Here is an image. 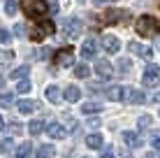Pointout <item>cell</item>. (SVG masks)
<instances>
[{
    "label": "cell",
    "mask_w": 160,
    "mask_h": 158,
    "mask_svg": "<svg viewBox=\"0 0 160 158\" xmlns=\"http://www.w3.org/2000/svg\"><path fill=\"white\" fill-rule=\"evenodd\" d=\"M21 9H23L26 16H30V19H42L47 12H51L47 0H23V3H21Z\"/></svg>",
    "instance_id": "obj_1"
},
{
    "label": "cell",
    "mask_w": 160,
    "mask_h": 158,
    "mask_svg": "<svg viewBox=\"0 0 160 158\" xmlns=\"http://www.w3.org/2000/svg\"><path fill=\"white\" fill-rule=\"evenodd\" d=\"M135 30L139 33L142 37H153V35H158V33H160V23H158V19L144 14V16H139V19H137Z\"/></svg>",
    "instance_id": "obj_2"
},
{
    "label": "cell",
    "mask_w": 160,
    "mask_h": 158,
    "mask_svg": "<svg viewBox=\"0 0 160 158\" xmlns=\"http://www.w3.org/2000/svg\"><path fill=\"white\" fill-rule=\"evenodd\" d=\"M102 21L109 26H116V23H128L130 21V12L128 9H107L102 14Z\"/></svg>",
    "instance_id": "obj_3"
},
{
    "label": "cell",
    "mask_w": 160,
    "mask_h": 158,
    "mask_svg": "<svg viewBox=\"0 0 160 158\" xmlns=\"http://www.w3.org/2000/svg\"><path fill=\"white\" fill-rule=\"evenodd\" d=\"M56 30V26H53V21H40V23L32 28L30 33V37H32V42H42L47 35H51V33Z\"/></svg>",
    "instance_id": "obj_4"
},
{
    "label": "cell",
    "mask_w": 160,
    "mask_h": 158,
    "mask_svg": "<svg viewBox=\"0 0 160 158\" xmlns=\"http://www.w3.org/2000/svg\"><path fill=\"white\" fill-rule=\"evenodd\" d=\"M72 61H74L72 47H63L53 54V65H72Z\"/></svg>",
    "instance_id": "obj_5"
},
{
    "label": "cell",
    "mask_w": 160,
    "mask_h": 158,
    "mask_svg": "<svg viewBox=\"0 0 160 158\" xmlns=\"http://www.w3.org/2000/svg\"><path fill=\"white\" fill-rule=\"evenodd\" d=\"M158 79H160V70L156 65H146L144 70V84L151 89V86H158Z\"/></svg>",
    "instance_id": "obj_6"
},
{
    "label": "cell",
    "mask_w": 160,
    "mask_h": 158,
    "mask_svg": "<svg viewBox=\"0 0 160 158\" xmlns=\"http://www.w3.org/2000/svg\"><path fill=\"white\" fill-rule=\"evenodd\" d=\"M102 49L107 54H116L118 49H121V40H118L116 35H104L102 37Z\"/></svg>",
    "instance_id": "obj_7"
},
{
    "label": "cell",
    "mask_w": 160,
    "mask_h": 158,
    "mask_svg": "<svg viewBox=\"0 0 160 158\" xmlns=\"http://www.w3.org/2000/svg\"><path fill=\"white\" fill-rule=\"evenodd\" d=\"M63 28H65V37H72V40H74V37L81 33V21L79 19H68Z\"/></svg>",
    "instance_id": "obj_8"
},
{
    "label": "cell",
    "mask_w": 160,
    "mask_h": 158,
    "mask_svg": "<svg viewBox=\"0 0 160 158\" xmlns=\"http://www.w3.org/2000/svg\"><path fill=\"white\" fill-rule=\"evenodd\" d=\"M47 135H49L51 140H63L65 135H68V130H65L63 126H60L58 121H51V123L47 126Z\"/></svg>",
    "instance_id": "obj_9"
},
{
    "label": "cell",
    "mask_w": 160,
    "mask_h": 158,
    "mask_svg": "<svg viewBox=\"0 0 160 158\" xmlns=\"http://www.w3.org/2000/svg\"><path fill=\"white\" fill-rule=\"evenodd\" d=\"M128 49H130L132 54H137V56H142V58H151L153 56L151 47H144V44H139V42H130Z\"/></svg>",
    "instance_id": "obj_10"
},
{
    "label": "cell",
    "mask_w": 160,
    "mask_h": 158,
    "mask_svg": "<svg viewBox=\"0 0 160 158\" xmlns=\"http://www.w3.org/2000/svg\"><path fill=\"white\" fill-rule=\"evenodd\" d=\"M95 72L100 74L102 79H109L114 74V68H112V63H109V61H98L95 63Z\"/></svg>",
    "instance_id": "obj_11"
},
{
    "label": "cell",
    "mask_w": 160,
    "mask_h": 158,
    "mask_svg": "<svg viewBox=\"0 0 160 158\" xmlns=\"http://www.w3.org/2000/svg\"><path fill=\"white\" fill-rule=\"evenodd\" d=\"M98 54V42L93 40V37H88V40L84 42V47H81V56L84 58H93Z\"/></svg>",
    "instance_id": "obj_12"
},
{
    "label": "cell",
    "mask_w": 160,
    "mask_h": 158,
    "mask_svg": "<svg viewBox=\"0 0 160 158\" xmlns=\"http://www.w3.org/2000/svg\"><path fill=\"white\" fill-rule=\"evenodd\" d=\"M86 144H88V149H104V137L100 133H91L86 137Z\"/></svg>",
    "instance_id": "obj_13"
},
{
    "label": "cell",
    "mask_w": 160,
    "mask_h": 158,
    "mask_svg": "<svg viewBox=\"0 0 160 158\" xmlns=\"http://www.w3.org/2000/svg\"><path fill=\"white\" fill-rule=\"evenodd\" d=\"M128 102H132V105H144V102H146L144 91H139V89H128Z\"/></svg>",
    "instance_id": "obj_14"
},
{
    "label": "cell",
    "mask_w": 160,
    "mask_h": 158,
    "mask_svg": "<svg viewBox=\"0 0 160 158\" xmlns=\"http://www.w3.org/2000/svg\"><path fill=\"white\" fill-rule=\"evenodd\" d=\"M123 140H125V144H128V146H132V149H137V146H142V144H144V140H142L137 133H132V130L123 133Z\"/></svg>",
    "instance_id": "obj_15"
},
{
    "label": "cell",
    "mask_w": 160,
    "mask_h": 158,
    "mask_svg": "<svg viewBox=\"0 0 160 158\" xmlns=\"http://www.w3.org/2000/svg\"><path fill=\"white\" fill-rule=\"evenodd\" d=\"M107 95H109V100L118 102V100H123V98H128V89H123V86H114V89L107 91Z\"/></svg>",
    "instance_id": "obj_16"
},
{
    "label": "cell",
    "mask_w": 160,
    "mask_h": 158,
    "mask_svg": "<svg viewBox=\"0 0 160 158\" xmlns=\"http://www.w3.org/2000/svg\"><path fill=\"white\" fill-rule=\"evenodd\" d=\"M63 98H65V100H68V102H77V100H79V98H81V91L77 89L74 84H70L68 89L63 91Z\"/></svg>",
    "instance_id": "obj_17"
},
{
    "label": "cell",
    "mask_w": 160,
    "mask_h": 158,
    "mask_svg": "<svg viewBox=\"0 0 160 158\" xmlns=\"http://www.w3.org/2000/svg\"><path fill=\"white\" fill-rule=\"evenodd\" d=\"M28 74H30V65H19L16 70H12V79H19V81L26 79Z\"/></svg>",
    "instance_id": "obj_18"
},
{
    "label": "cell",
    "mask_w": 160,
    "mask_h": 158,
    "mask_svg": "<svg viewBox=\"0 0 160 158\" xmlns=\"http://www.w3.org/2000/svg\"><path fill=\"white\" fill-rule=\"evenodd\" d=\"M14 63V54L12 51H0V68H9Z\"/></svg>",
    "instance_id": "obj_19"
},
{
    "label": "cell",
    "mask_w": 160,
    "mask_h": 158,
    "mask_svg": "<svg viewBox=\"0 0 160 158\" xmlns=\"http://www.w3.org/2000/svg\"><path fill=\"white\" fill-rule=\"evenodd\" d=\"M88 74H91V65H84V63H79L74 68V77H79V79H86Z\"/></svg>",
    "instance_id": "obj_20"
},
{
    "label": "cell",
    "mask_w": 160,
    "mask_h": 158,
    "mask_svg": "<svg viewBox=\"0 0 160 158\" xmlns=\"http://www.w3.org/2000/svg\"><path fill=\"white\" fill-rule=\"evenodd\" d=\"M102 110V102H84L81 105V112L84 114H93V112H100Z\"/></svg>",
    "instance_id": "obj_21"
},
{
    "label": "cell",
    "mask_w": 160,
    "mask_h": 158,
    "mask_svg": "<svg viewBox=\"0 0 160 158\" xmlns=\"http://www.w3.org/2000/svg\"><path fill=\"white\" fill-rule=\"evenodd\" d=\"M47 100H51V102H58L60 100V89H58L56 84L47 89Z\"/></svg>",
    "instance_id": "obj_22"
},
{
    "label": "cell",
    "mask_w": 160,
    "mask_h": 158,
    "mask_svg": "<svg viewBox=\"0 0 160 158\" xmlns=\"http://www.w3.org/2000/svg\"><path fill=\"white\" fill-rule=\"evenodd\" d=\"M32 110H35V102L32 100H19V112L21 114H30Z\"/></svg>",
    "instance_id": "obj_23"
},
{
    "label": "cell",
    "mask_w": 160,
    "mask_h": 158,
    "mask_svg": "<svg viewBox=\"0 0 160 158\" xmlns=\"http://www.w3.org/2000/svg\"><path fill=\"white\" fill-rule=\"evenodd\" d=\"M37 158H53V146L51 144H44L37 149Z\"/></svg>",
    "instance_id": "obj_24"
},
{
    "label": "cell",
    "mask_w": 160,
    "mask_h": 158,
    "mask_svg": "<svg viewBox=\"0 0 160 158\" xmlns=\"http://www.w3.org/2000/svg\"><path fill=\"white\" fill-rule=\"evenodd\" d=\"M28 130L32 135H40L42 130H47V126H44V121H30V126H28Z\"/></svg>",
    "instance_id": "obj_25"
},
{
    "label": "cell",
    "mask_w": 160,
    "mask_h": 158,
    "mask_svg": "<svg viewBox=\"0 0 160 158\" xmlns=\"http://www.w3.org/2000/svg\"><path fill=\"white\" fill-rule=\"evenodd\" d=\"M12 105H14V95L12 93H2V95H0V107L7 110V107H12Z\"/></svg>",
    "instance_id": "obj_26"
},
{
    "label": "cell",
    "mask_w": 160,
    "mask_h": 158,
    "mask_svg": "<svg viewBox=\"0 0 160 158\" xmlns=\"http://www.w3.org/2000/svg\"><path fill=\"white\" fill-rule=\"evenodd\" d=\"M16 9H19V5H16V0H7L5 3V12H7V16H14Z\"/></svg>",
    "instance_id": "obj_27"
},
{
    "label": "cell",
    "mask_w": 160,
    "mask_h": 158,
    "mask_svg": "<svg viewBox=\"0 0 160 158\" xmlns=\"http://www.w3.org/2000/svg\"><path fill=\"white\" fill-rule=\"evenodd\" d=\"M12 149H14L12 140H2V142H0V154H12Z\"/></svg>",
    "instance_id": "obj_28"
},
{
    "label": "cell",
    "mask_w": 160,
    "mask_h": 158,
    "mask_svg": "<svg viewBox=\"0 0 160 158\" xmlns=\"http://www.w3.org/2000/svg\"><path fill=\"white\" fill-rule=\"evenodd\" d=\"M130 65H132V63L128 61V58H121V61H118V72H121V74H128V72H130Z\"/></svg>",
    "instance_id": "obj_29"
},
{
    "label": "cell",
    "mask_w": 160,
    "mask_h": 158,
    "mask_svg": "<svg viewBox=\"0 0 160 158\" xmlns=\"http://www.w3.org/2000/svg\"><path fill=\"white\" fill-rule=\"evenodd\" d=\"M16 91H19V93H28V91H30V81L28 79L16 81Z\"/></svg>",
    "instance_id": "obj_30"
},
{
    "label": "cell",
    "mask_w": 160,
    "mask_h": 158,
    "mask_svg": "<svg viewBox=\"0 0 160 158\" xmlns=\"http://www.w3.org/2000/svg\"><path fill=\"white\" fill-rule=\"evenodd\" d=\"M30 151H32V144H30V142H23V144L19 146V158H26Z\"/></svg>",
    "instance_id": "obj_31"
},
{
    "label": "cell",
    "mask_w": 160,
    "mask_h": 158,
    "mask_svg": "<svg viewBox=\"0 0 160 158\" xmlns=\"http://www.w3.org/2000/svg\"><path fill=\"white\" fill-rule=\"evenodd\" d=\"M151 144H153V149L160 151V130H153L151 133Z\"/></svg>",
    "instance_id": "obj_32"
},
{
    "label": "cell",
    "mask_w": 160,
    "mask_h": 158,
    "mask_svg": "<svg viewBox=\"0 0 160 158\" xmlns=\"http://www.w3.org/2000/svg\"><path fill=\"white\" fill-rule=\"evenodd\" d=\"M148 126H151V116H148V114H146V116H139V128L144 130V128H148Z\"/></svg>",
    "instance_id": "obj_33"
},
{
    "label": "cell",
    "mask_w": 160,
    "mask_h": 158,
    "mask_svg": "<svg viewBox=\"0 0 160 158\" xmlns=\"http://www.w3.org/2000/svg\"><path fill=\"white\" fill-rule=\"evenodd\" d=\"M9 133H12V135H21V133H23L21 123H12V126H9Z\"/></svg>",
    "instance_id": "obj_34"
},
{
    "label": "cell",
    "mask_w": 160,
    "mask_h": 158,
    "mask_svg": "<svg viewBox=\"0 0 160 158\" xmlns=\"http://www.w3.org/2000/svg\"><path fill=\"white\" fill-rule=\"evenodd\" d=\"M9 40V30H5V28H0V44H5V42Z\"/></svg>",
    "instance_id": "obj_35"
},
{
    "label": "cell",
    "mask_w": 160,
    "mask_h": 158,
    "mask_svg": "<svg viewBox=\"0 0 160 158\" xmlns=\"http://www.w3.org/2000/svg\"><path fill=\"white\" fill-rule=\"evenodd\" d=\"M102 158H114V149L112 146H104L102 149Z\"/></svg>",
    "instance_id": "obj_36"
},
{
    "label": "cell",
    "mask_w": 160,
    "mask_h": 158,
    "mask_svg": "<svg viewBox=\"0 0 160 158\" xmlns=\"http://www.w3.org/2000/svg\"><path fill=\"white\" fill-rule=\"evenodd\" d=\"M14 33L16 35H23V26H14Z\"/></svg>",
    "instance_id": "obj_37"
},
{
    "label": "cell",
    "mask_w": 160,
    "mask_h": 158,
    "mask_svg": "<svg viewBox=\"0 0 160 158\" xmlns=\"http://www.w3.org/2000/svg\"><path fill=\"white\" fill-rule=\"evenodd\" d=\"M153 102H156V105H160V93H153V98H151Z\"/></svg>",
    "instance_id": "obj_38"
},
{
    "label": "cell",
    "mask_w": 160,
    "mask_h": 158,
    "mask_svg": "<svg viewBox=\"0 0 160 158\" xmlns=\"http://www.w3.org/2000/svg\"><path fill=\"white\" fill-rule=\"evenodd\" d=\"M95 5H104V3H114V0H93Z\"/></svg>",
    "instance_id": "obj_39"
},
{
    "label": "cell",
    "mask_w": 160,
    "mask_h": 158,
    "mask_svg": "<svg viewBox=\"0 0 160 158\" xmlns=\"http://www.w3.org/2000/svg\"><path fill=\"white\" fill-rule=\"evenodd\" d=\"M118 158H130V154H128V151H121V154H118Z\"/></svg>",
    "instance_id": "obj_40"
},
{
    "label": "cell",
    "mask_w": 160,
    "mask_h": 158,
    "mask_svg": "<svg viewBox=\"0 0 160 158\" xmlns=\"http://www.w3.org/2000/svg\"><path fill=\"white\" fill-rule=\"evenodd\" d=\"M0 130H5V119L0 116Z\"/></svg>",
    "instance_id": "obj_41"
},
{
    "label": "cell",
    "mask_w": 160,
    "mask_h": 158,
    "mask_svg": "<svg viewBox=\"0 0 160 158\" xmlns=\"http://www.w3.org/2000/svg\"><path fill=\"white\" fill-rule=\"evenodd\" d=\"M144 158H158V154H146Z\"/></svg>",
    "instance_id": "obj_42"
},
{
    "label": "cell",
    "mask_w": 160,
    "mask_h": 158,
    "mask_svg": "<svg viewBox=\"0 0 160 158\" xmlns=\"http://www.w3.org/2000/svg\"><path fill=\"white\" fill-rule=\"evenodd\" d=\"M2 86H5V79H2V77H0V89H2Z\"/></svg>",
    "instance_id": "obj_43"
},
{
    "label": "cell",
    "mask_w": 160,
    "mask_h": 158,
    "mask_svg": "<svg viewBox=\"0 0 160 158\" xmlns=\"http://www.w3.org/2000/svg\"><path fill=\"white\" fill-rule=\"evenodd\" d=\"M79 3H86V0H79Z\"/></svg>",
    "instance_id": "obj_44"
},
{
    "label": "cell",
    "mask_w": 160,
    "mask_h": 158,
    "mask_svg": "<svg viewBox=\"0 0 160 158\" xmlns=\"http://www.w3.org/2000/svg\"><path fill=\"white\" fill-rule=\"evenodd\" d=\"M16 158H19V156H16Z\"/></svg>",
    "instance_id": "obj_45"
}]
</instances>
